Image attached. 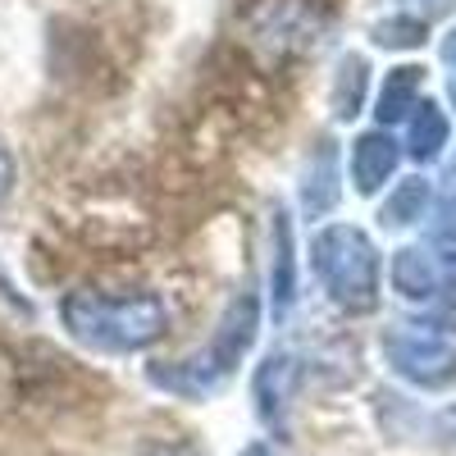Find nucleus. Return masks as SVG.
<instances>
[{"label": "nucleus", "mask_w": 456, "mask_h": 456, "mask_svg": "<svg viewBox=\"0 0 456 456\" xmlns=\"http://www.w3.org/2000/svg\"><path fill=\"white\" fill-rule=\"evenodd\" d=\"M60 324L83 352L96 356H137L169 329V306L156 292L110 297L96 288H78L60 301Z\"/></svg>", "instance_id": "1"}, {"label": "nucleus", "mask_w": 456, "mask_h": 456, "mask_svg": "<svg viewBox=\"0 0 456 456\" xmlns=\"http://www.w3.org/2000/svg\"><path fill=\"white\" fill-rule=\"evenodd\" d=\"M397 165H402V146H397L393 133L370 128L352 142V183H356L361 197L384 192V183L397 174Z\"/></svg>", "instance_id": "9"}, {"label": "nucleus", "mask_w": 456, "mask_h": 456, "mask_svg": "<svg viewBox=\"0 0 456 456\" xmlns=\"http://www.w3.org/2000/svg\"><path fill=\"white\" fill-rule=\"evenodd\" d=\"M256 333H260V297L256 292H238L233 301L224 306L215 333L206 338V347L183 356L174 365H151L146 379L156 388L187 397V402H206L215 397L228 379L238 374V365L247 361V352L256 347Z\"/></svg>", "instance_id": "2"}, {"label": "nucleus", "mask_w": 456, "mask_h": 456, "mask_svg": "<svg viewBox=\"0 0 456 456\" xmlns=\"http://www.w3.org/2000/svg\"><path fill=\"white\" fill-rule=\"evenodd\" d=\"M429 201H434V192H429V178H402L393 192H388V201H384V210H379V224L384 228H406V224H420L425 219V210H429Z\"/></svg>", "instance_id": "14"}, {"label": "nucleus", "mask_w": 456, "mask_h": 456, "mask_svg": "<svg viewBox=\"0 0 456 456\" xmlns=\"http://www.w3.org/2000/svg\"><path fill=\"white\" fill-rule=\"evenodd\" d=\"M333 28L329 0H256L247 10V32L256 37L260 51L279 60H306L324 46Z\"/></svg>", "instance_id": "5"}, {"label": "nucleus", "mask_w": 456, "mask_h": 456, "mask_svg": "<svg viewBox=\"0 0 456 456\" xmlns=\"http://www.w3.org/2000/svg\"><path fill=\"white\" fill-rule=\"evenodd\" d=\"M438 51H443V60H447V64H456V28L443 37V46H438Z\"/></svg>", "instance_id": "19"}, {"label": "nucleus", "mask_w": 456, "mask_h": 456, "mask_svg": "<svg viewBox=\"0 0 456 456\" xmlns=\"http://www.w3.org/2000/svg\"><path fill=\"white\" fill-rule=\"evenodd\" d=\"M301 356L297 352H270L260 365H256V379H251V397H256V415L260 425H270L274 434L288 429V411L297 402V388H301Z\"/></svg>", "instance_id": "7"}, {"label": "nucleus", "mask_w": 456, "mask_h": 456, "mask_svg": "<svg viewBox=\"0 0 456 456\" xmlns=\"http://www.w3.org/2000/svg\"><path fill=\"white\" fill-rule=\"evenodd\" d=\"M238 456H279V452H274L270 443H251V447H242Z\"/></svg>", "instance_id": "20"}, {"label": "nucleus", "mask_w": 456, "mask_h": 456, "mask_svg": "<svg viewBox=\"0 0 456 456\" xmlns=\"http://www.w3.org/2000/svg\"><path fill=\"white\" fill-rule=\"evenodd\" d=\"M388 274H393L397 297H406V301H434V297H443L452 288V279H456V238L443 233V238H434L425 247H402L393 256Z\"/></svg>", "instance_id": "6"}, {"label": "nucleus", "mask_w": 456, "mask_h": 456, "mask_svg": "<svg viewBox=\"0 0 456 456\" xmlns=\"http://www.w3.org/2000/svg\"><path fill=\"white\" fill-rule=\"evenodd\" d=\"M384 361L415 388H443L456 379V315H406L379 338Z\"/></svg>", "instance_id": "4"}, {"label": "nucleus", "mask_w": 456, "mask_h": 456, "mask_svg": "<svg viewBox=\"0 0 456 456\" xmlns=\"http://www.w3.org/2000/svg\"><path fill=\"white\" fill-rule=\"evenodd\" d=\"M142 456H201L192 443H174V438H165V443H151Z\"/></svg>", "instance_id": "17"}, {"label": "nucleus", "mask_w": 456, "mask_h": 456, "mask_svg": "<svg viewBox=\"0 0 456 456\" xmlns=\"http://www.w3.org/2000/svg\"><path fill=\"white\" fill-rule=\"evenodd\" d=\"M14 174H19V165H14V151L0 142V201H5L10 192H14Z\"/></svg>", "instance_id": "16"}, {"label": "nucleus", "mask_w": 456, "mask_h": 456, "mask_svg": "<svg viewBox=\"0 0 456 456\" xmlns=\"http://www.w3.org/2000/svg\"><path fill=\"white\" fill-rule=\"evenodd\" d=\"M297 192H301V215H306V219H324V215L342 201L338 142L320 137V142L311 146L306 165H301V183H297Z\"/></svg>", "instance_id": "8"}, {"label": "nucleus", "mask_w": 456, "mask_h": 456, "mask_svg": "<svg viewBox=\"0 0 456 456\" xmlns=\"http://www.w3.org/2000/svg\"><path fill=\"white\" fill-rule=\"evenodd\" d=\"M452 137V124H447V110L438 101H420L411 110V119H406V151H411V160H438L443 156V146Z\"/></svg>", "instance_id": "13"}, {"label": "nucleus", "mask_w": 456, "mask_h": 456, "mask_svg": "<svg viewBox=\"0 0 456 456\" xmlns=\"http://www.w3.org/2000/svg\"><path fill=\"white\" fill-rule=\"evenodd\" d=\"M274 238V274H270V301H274V320H283L297 301V242H292V224L283 210H274L270 224Z\"/></svg>", "instance_id": "11"}, {"label": "nucleus", "mask_w": 456, "mask_h": 456, "mask_svg": "<svg viewBox=\"0 0 456 456\" xmlns=\"http://www.w3.org/2000/svg\"><path fill=\"white\" fill-rule=\"evenodd\" d=\"M406 5H411L406 14H415V19H425V23H429L434 14H443V10H452V0H406Z\"/></svg>", "instance_id": "18"}, {"label": "nucleus", "mask_w": 456, "mask_h": 456, "mask_svg": "<svg viewBox=\"0 0 456 456\" xmlns=\"http://www.w3.org/2000/svg\"><path fill=\"white\" fill-rule=\"evenodd\" d=\"M365 92H370V60L347 51L333 69V87H329V105H333V119L338 124H352L361 105H365Z\"/></svg>", "instance_id": "12"}, {"label": "nucleus", "mask_w": 456, "mask_h": 456, "mask_svg": "<svg viewBox=\"0 0 456 456\" xmlns=\"http://www.w3.org/2000/svg\"><path fill=\"white\" fill-rule=\"evenodd\" d=\"M311 270L324 297L342 315H370L379 306V283H384V260L365 228L356 224H324L311 238Z\"/></svg>", "instance_id": "3"}, {"label": "nucleus", "mask_w": 456, "mask_h": 456, "mask_svg": "<svg viewBox=\"0 0 456 456\" xmlns=\"http://www.w3.org/2000/svg\"><path fill=\"white\" fill-rule=\"evenodd\" d=\"M370 37H374V46H384V51H420L429 42V23L402 10L393 19H379L370 28Z\"/></svg>", "instance_id": "15"}, {"label": "nucleus", "mask_w": 456, "mask_h": 456, "mask_svg": "<svg viewBox=\"0 0 456 456\" xmlns=\"http://www.w3.org/2000/svg\"><path fill=\"white\" fill-rule=\"evenodd\" d=\"M420 87H425V69L420 64H397L384 73V87L374 96V119L379 128H393V124H406L411 110L420 105Z\"/></svg>", "instance_id": "10"}]
</instances>
